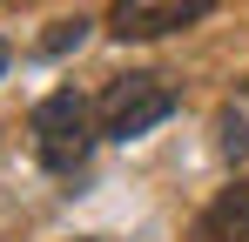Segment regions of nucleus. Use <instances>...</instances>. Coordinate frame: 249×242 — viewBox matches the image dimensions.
Masks as SVG:
<instances>
[{
    "mask_svg": "<svg viewBox=\"0 0 249 242\" xmlns=\"http://www.w3.org/2000/svg\"><path fill=\"white\" fill-rule=\"evenodd\" d=\"M168 115H175V87L162 74H122L101 94V135H115V141H135V135L162 128Z\"/></svg>",
    "mask_w": 249,
    "mask_h": 242,
    "instance_id": "obj_2",
    "label": "nucleus"
},
{
    "mask_svg": "<svg viewBox=\"0 0 249 242\" xmlns=\"http://www.w3.org/2000/svg\"><path fill=\"white\" fill-rule=\"evenodd\" d=\"M81 40H88V20L74 14V20H54V34L41 40V54H68V47H81Z\"/></svg>",
    "mask_w": 249,
    "mask_h": 242,
    "instance_id": "obj_5",
    "label": "nucleus"
},
{
    "mask_svg": "<svg viewBox=\"0 0 249 242\" xmlns=\"http://www.w3.org/2000/svg\"><path fill=\"white\" fill-rule=\"evenodd\" d=\"M34 148H41V161L54 175H74L94 155V108H88L74 87L47 94L41 108H34Z\"/></svg>",
    "mask_w": 249,
    "mask_h": 242,
    "instance_id": "obj_1",
    "label": "nucleus"
},
{
    "mask_svg": "<svg viewBox=\"0 0 249 242\" xmlns=\"http://www.w3.org/2000/svg\"><path fill=\"white\" fill-rule=\"evenodd\" d=\"M0 74H7V40H0Z\"/></svg>",
    "mask_w": 249,
    "mask_h": 242,
    "instance_id": "obj_7",
    "label": "nucleus"
},
{
    "mask_svg": "<svg viewBox=\"0 0 249 242\" xmlns=\"http://www.w3.org/2000/svg\"><path fill=\"white\" fill-rule=\"evenodd\" d=\"M196 242H249V182L222 189L196 222Z\"/></svg>",
    "mask_w": 249,
    "mask_h": 242,
    "instance_id": "obj_4",
    "label": "nucleus"
},
{
    "mask_svg": "<svg viewBox=\"0 0 249 242\" xmlns=\"http://www.w3.org/2000/svg\"><path fill=\"white\" fill-rule=\"evenodd\" d=\"M209 0H115L108 7V34L122 40H162L175 27H189V20H202Z\"/></svg>",
    "mask_w": 249,
    "mask_h": 242,
    "instance_id": "obj_3",
    "label": "nucleus"
},
{
    "mask_svg": "<svg viewBox=\"0 0 249 242\" xmlns=\"http://www.w3.org/2000/svg\"><path fill=\"white\" fill-rule=\"evenodd\" d=\"M222 155H249V121L222 115Z\"/></svg>",
    "mask_w": 249,
    "mask_h": 242,
    "instance_id": "obj_6",
    "label": "nucleus"
}]
</instances>
